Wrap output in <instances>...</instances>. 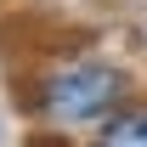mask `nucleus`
Segmentation results:
<instances>
[{"label": "nucleus", "mask_w": 147, "mask_h": 147, "mask_svg": "<svg viewBox=\"0 0 147 147\" xmlns=\"http://www.w3.org/2000/svg\"><path fill=\"white\" fill-rule=\"evenodd\" d=\"M96 147H147V108H119L113 119H102L96 130Z\"/></svg>", "instance_id": "f03ea898"}, {"label": "nucleus", "mask_w": 147, "mask_h": 147, "mask_svg": "<svg viewBox=\"0 0 147 147\" xmlns=\"http://www.w3.org/2000/svg\"><path fill=\"white\" fill-rule=\"evenodd\" d=\"M130 108V74L108 57H74L40 74L34 113L45 125H91V119H113Z\"/></svg>", "instance_id": "f257e3e1"}]
</instances>
